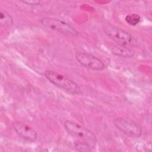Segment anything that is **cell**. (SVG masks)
I'll list each match as a JSON object with an SVG mask.
<instances>
[{"label": "cell", "instance_id": "1", "mask_svg": "<svg viewBox=\"0 0 152 152\" xmlns=\"http://www.w3.org/2000/svg\"><path fill=\"white\" fill-rule=\"evenodd\" d=\"M64 127L69 135L77 141H84L90 144L93 148L96 144L97 139L95 134L87 128L71 121L66 120L64 122Z\"/></svg>", "mask_w": 152, "mask_h": 152}, {"label": "cell", "instance_id": "2", "mask_svg": "<svg viewBox=\"0 0 152 152\" xmlns=\"http://www.w3.org/2000/svg\"><path fill=\"white\" fill-rule=\"evenodd\" d=\"M45 77L56 87L72 94H81V90L78 85L68 77L52 70H46Z\"/></svg>", "mask_w": 152, "mask_h": 152}, {"label": "cell", "instance_id": "3", "mask_svg": "<svg viewBox=\"0 0 152 152\" xmlns=\"http://www.w3.org/2000/svg\"><path fill=\"white\" fill-rule=\"evenodd\" d=\"M104 33L116 43L125 46H135L137 44L134 37L125 30L108 24L103 27Z\"/></svg>", "mask_w": 152, "mask_h": 152}, {"label": "cell", "instance_id": "4", "mask_svg": "<svg viewBox=\"0 0 152 152\" xmlns=\"http://www.w3.org/2000/svg\"><path fill=\"white\" fill-rule=\"evenodd\" d=\"M40 23L48 30L58 31L64 34L75 36L78 34L75 28L69 24L58 18L43 17L40 19Z\"/></svg>", "mask_w": 152, "mask_h": 152}, {"label": "cell", "instance_id": "5", "mask_svg": "<svg viewBox=\"0 0 152 152\" xmlns=\"http://www.w3.org/2000/svg\"><path fill=\"white\" fill-rule=\"evenodd\" d=\"M113 124L118 130L130 138H137L142 135L141 126L131 119L117 118L113 120Z\"/></svg>", "mask_w": 152, "mask_h": 152}, {"label": "cell", "instance_id": "6", "mask_svg": "<svg viewBox=\"0 0 152 152\" xmlns=\"http://www.w3.org/2000/svg\"><path fill=\"white\" fill-rule=\"evenodd\" d=\"M75 58L83 66L94 71H102L105 65L103 61L96 56L84 52H77Z\"/></svg>", "mask_w": 152, "mask_h": 152}, {"label": "cell", "instance_id": "7", "mask_svg": "<svg viewBox=\"0 0 152 152\" xmlns=\"http://www.w3.org/2000/svg\"><path fill=\"white\" fill-rule=\"evenodd\" d=\"M12 125L16 133L23 139L30 142H33L37 139L36 131L30 126L20 121H15Z\"/></svg>", "mask_w": 152, "mask_h": 152}, {"label": "cell", "instance_id": "8", "mask_svg": "<svg viewBox=\"0 0 152 152\" xmlns=\"http://www.w3.org/2000/svg\"><path fill=\"white\" fill-rule=\"evenodd\" d=\"M109 49L112 53L122 58H130L135 55V52L132 49L118 43L110 45Z\"/></svg>", "mask_w": 152, "mask_h": 152}, {"label": "cell", "instance_id": "9", "mask_svg": "<svg viewBox=\"0 0 152 152\" xmlns=\"http://www.w3.org/2000/svg\"><path fill=\"white\" fill-rule=\"evenodd\" d=\"M0 23L4 27H10L13 24V20L11 15L5 11L0 12Z\"/></svg>", "mask_w": 152, "mask_h": 152}, {"label": "cell", "instance_id": "10", "mask_svg": "<svg viewBox=\"0 0 152 152\" xmlns=\"http://www.w3.org/2000/svg\"><path fill=\"white\" fill-rule=\"evenodd\" d=\"M140 20H141L140 15L135 13L129 14L126 15L125 18V21L130 26H136L140 23Z\"/></svg>", "mask_w": 152, "mask_h": 152}, {"label": "cell", "instance_id": "11", "mask_svg": "<svg viewBox=\"0 0 152 152\" xmlns=\"http://www.w3.org/2000/svg\"><path fill=\"white\" fill-rule=\"evenodd\" d=\"M74 147L76 150L79 151H90L93 148L87 142L81 141H76L74 143Z\"/></svg>", "mask_w": 152, "mask_h": 152}, {"label": "cell", "instance_id": "12", "mask_svg": "<svg viewBox=\"0 0 152 152\" xmlns=\"http://www.w3.org/2000/svg\"><path fill=\"white\" fill-rule=\"evenodd\" d=\"M23 3L26 4L27 5H39L40 2L39 1H33V0H29V1H22Z\"/></svg>", "mask_w": 152, "mask_h": 152}]
</instances>
